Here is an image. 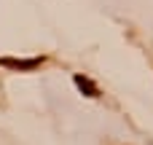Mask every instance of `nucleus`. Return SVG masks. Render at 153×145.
Returning <instances> with one entry per match:
<instances>
[{"mask_svg":"<svg viewBox=\"0 0 153 145\" xmlns=\"http://www.w3.org/2000/svg\"><path fill=\"white\" fill-rule=\"evenodd\" d=\"M75 86L81 89V91H86V97H100V91H97V86L89 81V78H83V75H75Z\"/></svg>","mask_w":153,"mask_h":145,"instance_id":"f03ea898","label":"nucleus"},{"mask_svg":"<svg viewBox=\"0 0 153 145\" xmlns=\"http://www.w3.org/2000/svg\"><path fill=\"white\" fill-rule=\"evenodd\" d=\"M0 65L5 67H16V70H32L40 65V59H27V62H19V59H0Z\"/></svg>","mask_w":153,"mask_h":145,"instance_id":"f257e3e1","label":"nucleus"}]
</instances>
